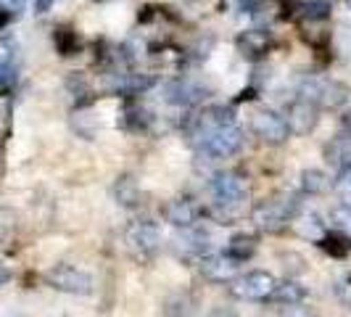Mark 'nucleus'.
<instances>
[{
    "instance_id": "1",
    "label": "nucleus",
    "mask_w": 351,
    "mask_h": 317,
    "mask_svg": "<svg viewBox=\"0 0 351 317\" xmlns=\"http://www.w3.org/2000/svg\"><path fill=\"white\" fill-rule=\"evenodd\" d=\"M209 193L211 201H214V209L222 220H230L232 214H238V209L243 207L248 196V185L246 177H241L232 169H225V172H217L209 183Z\"/></svg>"
},
{
    "instance_id": "2",
    "label": "nucleus",
    "mask_w": 351,
    "mask_h": 317,
    "mask_svg": "<svg viewBox=\"0 0 351 317\" xmlns=\"http://www.w3.org/2000/svg\"><path fill=\"white\" fill-rule=\"evenodd\" d=\"M349 88L325 74H304L299 80V98L317 108H338L349 101Z\"/></svg>"
},
{
    "instance_id": "3",
    "label": "nucleus",
    "mask_w": 351,
    "mask_h": 317,
    "mask_svg": "<svg viewBox=\"0 0 351 317\" xmlns=\"http://www.w3.org/2000/svg\"><path fill=\"white\" fill-rule=\"evenodd\" d=\"M299 207H301L299 196L280 193V196H275V198H269V201L256 204V209H254V222H256V228L267 230V233H278V230L285 228L291 220H296Z\"/></svg>"
},
{
    "instance_id": "4",
    "label": "nucleus",
    "mask_w": 351,
    "mask_h": 317,
    "mask_svg": "<svg viewBox=\"0 0 351 317\" xmlns=\"http://www.w3.org/2000/svg\"><path fill=\"white\" fill-rule=\"evenodd\" d=\"M230 124H235V111L230 106L211 104L191 119V124H188V141L198 148L209 135H214L222 127H230Z\"/></svg>"
},
{
    "instance_id": "5",
    "label": "nucleus",
    "mask_w": 351,
    "mask_h": 317,
    "mask_svg": "<svg viewBox=\"0 0 351 317\" xmlns=\"http://www.w3.org/2000/svg\"><path fill=\"white\" fill-rule=\"evenodd\" d=\"M278 278L267 270H248L230 281V294L241 301H269Z\"/></svg>"
},
{
    "instance_id": "6",
    "label": "nucleus",
    "mask_w": 351,
    "mask_h": 317,
    "mask_svg": "<svg viewBox=\"0 0 351 317\" xmlns=\"http://www.w3.org/2000/svg\"><path fill=\"white\" fill-rule=\"evenodd\" d=\"M124 241L138 259H151V257H156L158 246H161V230L151 220H135L124 230Z\"/></svg>"
},
{
    "instance_id": "7",
    "label": "nucleus",
    "mask_w": 351,
    "mask_h": 317,
    "mask_svg": "<svg viewBox=\"0 0 351 317\" xmlns=\"http://www.w3.org/2000/svg\"><path fill=\"white\" fill-rule=\"evenodd\" d=\"M45 281L51 283L53 288H58L64 294H74V296H88L95 288L93 275L80 270V267H74V264H56V267H51Z\"/></svg>"
},
{
    "instance_id": "8",
    "label": "nucleus",
    "mask_w": 351,
    "mask_h": 317,
    "mask_svg": "<svg viewBox=\"0 0 351 317\" xmlns=\"http://www.w3.org/2000/svg\"><path fill=\"white\" fill-rule=\"evenodd\" d=\"M241 145H243V130L238 124H230V127H222L214 135H209L195 151L204 158H209V161H217V158L235 156L241 151Z\"/></svg>"
},
{
    "instance_id": "9",
    "label": "nucleus",
    "mask_w": 351,
    "mask_h": 317,
    "mask_svg": "<svg viewBox=\"0 0 351 317\" xmlns=\"http://www.w3.org/2000/svg\"><path fill=\"white\" fill-rule=\"evenodd\" d=\"M251 130L256 138H262L264 143H285L288 135H291V127L285 122V117L272 111V108H259L254 117H251Z\"/></svg>"
},
{
    "instance_id": "10",
    "label": "nucleus",
    "mask_w": 351,
    "mask_h": 317,
    "mask_svg": "<svg viewBox=\"0 0 351 317\" xmlns=\"http://www.w3.org/2000/svg\"><path fill=\"white\" fill-rule=\"evenodd\" d=\"M201 98H206V88L195 80H188V77H177V80L164 85V101L169 106L188 108V106L198 104Z\"/></svg>"
},
{
    "instance_id": "11",
    "label": "nucleus",
    "mask_w": 351,
    "mask_h": 317,
    "mask_svg": "<svg viewBox=\"0 0 351 317\" xmlns=\"http://www.w3.org/2000/svg\"><path fill=\"white\" fill-rule=\"evenodd\" d=\"M201 275L211 283H230L238 272V262H232L228 254H219V251H211L206 254L201 262H198Z\"/></svg>"
},
{
    "instance_id": "12",
    "label": "nucleus",
    "mask_w": 351,
    "mask_h": 317,
    "mask_svg": "<svg viewBox=\"0 0 351 317\" xmlns=\"http://www.w3.org/2000/svg\"><path fill=\"white\" fill-rule=\"evenodd\" d=\"M317 106H312L309 101H304L296 95V101H291V106L285 108V122L291 127V132L296 135H306L309 130H315L317 124Z\"/></svg>"
},
{
    "instance_id": "13",
    "label": "nucleus",
    "mask_w": 351,
    "mask_h": 317,
    "mask_svg": "<svg viewBox=\"0 0 351 317\" xmlns=\"http://www.w3.org/2000/svg\"><path fill=\"white\" fill-rule=\"evenodd\" d=\"M111 93L117 95H141L145 90H151L156 85V80L151 74H138V71H114L111 74Z\"/></svg>"
},
{
    "instance_id": "14",
    "label": "nucleus",
    "mask_w": 351,
    "mask_h": 317,
    "mask_svg": "<svg viewBox=\"0 0 351 317\" xmlns=\"http://www.w3.org/2000/svg\"><path fill=\"white\" fill-rule=\"evenodd\" d=\"M198 214L201 209L195 207L193 201H188V198H177V201H169L167 204V209H164V217H167V222L169 225H175V228H195L198 225Z\"/></svg>"
},
{
    "instance_id": "15",
    "label": "nucleus",
    "mask_w": 351,
    "mask_h": 317,
    "mask_svg": "<svg viewBox=\"0 0 351 317\" xmlns=\"http://www.w3.org/2000/svg\"><path fill=\"white\" fill-rule=\"evenodd\" d=\"M267 43H269V32L264 30H248L238 37V51L246 58H259L267 51Z\"/></svg>"
},
{
    "instance_id": "16",
    "label": "nucleus",
    "mask_w": 351,
    "mask_h": 317,
    "mask_svg": "<svg viewBox=\"0 0 351 317\" xmlns=\"http://www.w3.org/2000/svg\"><path fill=\"white\" fill-rule=\"evenodd\" d=\"M306 299V288L296 281H282L275 285V291H272V296L269 301L272 304H280V307H291V304H301V301Z\"/></svg>"
},
{
    "instance_id": "17",
    "label": "nucleus",
    "mask_w": 351,
    "mask_h": 317,
    "mask_svg": "<svg viewBox=\"0 0 351 317\" xmlns=\"http://www.w3.org/2000/svg\"><path fill=\"white\" fill-rule=\"evenodd\" d=\"M254 251H256V238H251V235H235V238H230L228 244V254L232 262H246V259H251L254 257Z\"/></svg>"
},
{
    "instance_id": "18",
    "label": "nucleus",
    "mask_w": 351,
    "mask_h": 317,
    "mask_svg": "<svg viewBox=\"0 0 351 317\" xmlns=\"http://www.w3.org/2000/svg\"><path fill=\"white\" fill-rule=\"evenodd\" d=\"M330 188V177L322 169H304L301 172V191L309 196H319Z\"/></svg>"
},
{
    "instance_id": "19",
    "label": "nucleus",
    "mask_w": 351,
    "mask_h": 317,
    "mask_svg": "<svg viewBox=\"0 0 351 317\" xmlns=\"http://www.w3.org/2000/svg\"><path fill=\"white\" fill-rule=\"evenodd\" d=\"M114 196L122 207H138L141 204V191H138V183L132 177H122L117 185H114Z\"/></svg>"
},
{
    "instance_id": "20",
    "label": "nucleus",
    "mask_w": 351,
    "mask_h": 317,
    "mask_svg": "<svg viewBox=\"0 0 351 317\" xmlns=\"http://www.w3.org/2000/svg\"><path fill=\"white\" fill-rule=\"evenodd\" d=\"M299 11L306 21H325V19H330L333 5L328 0H306V3L299 5Z\"/></svg>"
},
{
    "instance_id": "21",
    "label": "nucleus",
    "mask_w": 351,
    "mask_h": 317,
    "mask_svg": "<svg viewBox=\"0 0 351 317\" xmlns=\"http://www.w3.org/2000/svg\"><path fill=\"white\" fill-rule=\"evenodd\" d=\"M53 43H56V48H58L61 56H71V53H77V48H80V40H77V35L71 30H56Z\"/></svg>"
},
{
    "instance_id": "22",
    "label": "nucleus",
    "mask_w": 351,
    "mask_h": 317,
    "mask_svg": "<svg viewBox=\"0 0 351 317\" xmlns=\"http://www.w3.org/2000/svg\"><path fill=\"white\" fill-rule=\"evenodd\" d=\"M333 188H335V193L341 196L343 204H351V164L341 169V175H338Z\"/></svg>"
},
{
    "instance_id": "23",
    "label": "nucleus",
    "mask_w": 351,
    "mask_h": 317,
    "mask_svg": "<svg viewBox=\"0 0 351 317\" xmlns=\"http://www.w3.org/2000/svg\"><path fill=\"white\" fill-rule=\"evenodd\" d=\"M14 82H16V67L11 58H5V61H0V85L8 90Z\"/></svg>"
},
{
    "instance_id": "24",
    "label": "nucleus",
    "mask_w": 351,
    "mask_h": 317,
    "mask_svg": "<svg viewBox=\"0 0 351 317\" xmlns=\"http://www.w3.org/2000/svg\"><path fill=\"white\" fill-rule=\"evenodd\" d=\"M333 220L341 225V228L351 230V204H341L333 209Z\"/></svg>"
},
{
    "instance_id": "25",
    "label": "nucleus",
    "mask_w": 351,
    "mask_h": 317,
    "mask_svg": "<svg viewBox=\"0 0 351 317\" xmlns=\"http://www.w3.org/2000/svg\"><path fill=\"white\" fill-rule=\"evenodd\" d=\"M278 317H315L306 307L301 304H291V307H280V315Z\"/></svg>"
},
{
    "instance_id": "26",
    "label": "nucleus",
    "mask_w": 351,
    "mask_h": 317,
    "mask_svg": "<svg viewBox=\"0 0 351 317\" xmlns=\"http://www.w3.org/2000/svg\"><path fill=\"white\" fill-rule=\"evenodd\" d=\"M319 246L325 248V251H330L333 257H343V254H346V246H343L338 238H322V244H319Z\"/></svg>"
},
{
    "instance_id": "27",
    "label": "nucleus",
    "mask_w": 351,
    "mask_h": 317,
    "mask_svg": "<svg viewBox=\"0 0 351 317\" xmlns=\"http://www.w3.org/2000/svg\"><path fill=\"white\" fill-rule=\"evenodd\" d=\"M209 317H238V312H235L232 307H222V304H219V307L211 309Z\"/></svg>"
},
{
    "instance_id": "28",
    "label": "nucleus",
    "mask_w": 351,
    "mask_h": 317,
    "mask_svg": "<svg viewBox=\"0 0 351 317\" xmlns=\"http://www.w3.org/2000/svg\"><path fill=\"white\" fill-rule=\"evenodd\" d=\"M341 124H343V130H346V132H351V108H346V111H343Z\"/></svg>"
},
{
    "instance_id": "29",
    "label": "nucleus",
    "mask_w": 351,
    "mask_h": 317,
    "mask_svg": "<svg viewBox=\"0 0 351 317\" xmlns=\"http://www.w3.org/2000/svg\"><path fill=\"white\" fill-rule=\"evenodd\" d=\"M8 21H11V14H8V11H3V8H0V30H3V27H5V24H8Z\"/></svg>"
},
{
    "instance_id": "30",
    "label": "nucleus",
    "mask_w": 351,
    "mask_h": 317,
    "mask_svg": "<svg viewBox=\"0 0 351 317\" xmlns=\"http://www.w3.org/2000/svg\"><path fill=\"white\" fill-rule=\"evenodd\" d=\"M3 3H5L8 8H14V11H16V8H21V5H24V0H3Z\"/></svg>"
},
{
    "instance_id": "31",
    "label": "nucleus",
    "mask_w": 351,
    "mask_h": 317,
    "mask_svg": "<svg viewBox=\"0 0 351 317\" xmlns=\"http://www.w3.org/2000/svg\"><path fill=\"white\" fill-rule=\"evenodd\" d=\"M346 3H349V5H351V0H346Z\"/></svg>"
}]
</instances>
